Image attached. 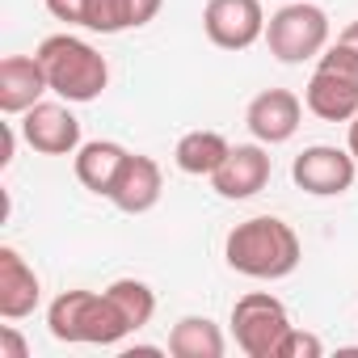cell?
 <instances>
[{"mask_svg":"<svg viewBox=\"0 0 358 358\" xmlns=\"http://www.w3.org/2000/svg\"><path fill=\"white\" fill-rule=\"evenodd\" d=\"M38 64L47 72V85L51 93H59L64 101H97L110 85V64L97 47H89L85 38L76 34H51L38 43Z\"/></svg>","mask_w":358,"mask_h":358,"instance_id":"obj_3","label":"cell"},{"mask_svg":"<svg viewBox=\"0 0 358 358\" xmlns=\"http://www.w3.org/2000/svg\"><path fill=\"white\" fill-rule=\"evenodd\" d=\"M303 122V101L291 93V89H266L249 101L245 110V127L253 131L257 143L274 148V143H287Z\"/></svg>","mask_w":358,"mask_h":358,"instance_id":"obj_10","label":"cell"},{"mask_svg":"<svg viewBox=\"0 0 358 358\" xmlns=\"http://www.w3.org/2000/svg\"><path fill=\"white\" fill-rule=\"evenodd\" d=\"M43 93H51V85H47V72H43L38 55H5L0 59V110L9 118L38 106Z\"/></svg>","mask_w":358,"mask_h":358,"instance_id":"obj_12","label":"cell"},{"mask_svg":"<svg viewBox=\"0 0 358 358\" xmlns=\"http://www.w3.org/2000/svg\"><path fill=\"white\" fill-rule=\"evenodd\" d=\"M224 257L236 274L257 278V282H278L287 274H295L303 245L295 236V228L278 215H253L245 224H236L224 241Z\"/></svg>","mask_w":358,"mask_h":358,"instance_id":"obj_1","label":"cell"},{"mask_svg":"<svg viewBox=\"0 0 358 358\" xmlns=\"http://www.w3.org/2000/svg\"><path fill=\"white\" fill-rule=\"evenodd\" d=\"M203 30L220 51H249L257 38H266L262 0H207Z\"/></svg>","mask_w":358,"mask_h":358,"instance_id":"obj_7","label":"cell"},{"mask_svg":"<svg viewBox=\"0 0 358 358\" xmlns=\"http://www.w3.org/2000/svg\"><path fill=\"white\" fill-rule=\"evenodd\" d=\"M337 38H341V43H345L350 51H358V22H350V26H345V30H341Z\"/></svg>","mask_w":358,"mask_h":358,"instance_id":"obj_24","label":"cell"},{"mask_svg":"<svg viewBox=\"0 0 358 358\" xmlns=\"http://www.w3.org/2000/svg\"><path fill=\"white\" fill-rule=\"evenodd\" d=\"M282 5H287V0H282Z\"/></svg>","mask_w":358,"mask_h":358,"instance_id":"obj_25","label":"cell"},{"mask_svg":"<svg viewBox=\"0 0 358 358\" xmlns=\"http://www.w3.org/2000/svg\"><path fill=\"white\" fill-rule=\"evenodd\" d=\"M22 139L38 156H76L80 148V118L59 101H38L22 114Z\"/></svg>","mask_w":358,"mask_h":358,"instance_id":"obj_8","label":"cell"},{"mask_svg":"<svg viewBox=\"0 0 358 358\" xmlns=\"http://www.w3.org/2000/svg\"><path fill=\"white\" fill-rule=\"evenodd\" d=\"M43 299V282L34 274V266L13 249L5 245L0 249V316L5 320H26Z\"/></svg>","mask_w":358,"mask_h":358,"instance_id":"obj_13","label":"cell"},{"mask_svg":"<svg viewBox=\"0 0 358 358\" xmlns=\"http://www.w3.org/2000/svg\"><path fill=\"white\" fill-rule=\"evenodd\" d=\"M291 177L303 194H316V199H337L354 186L358 177V160L350 156V148H333V143H312L295 156L291 164Z\"/></svg>","mask_w":358,"mask_h":358,"instance_id":"obj_6","label":"cell"},{"mask_svg":"<svg viewBox=\"0 0 358 358\" xmlns=\"http://www.w3.org/2000/svg\"><path fill=\"white\" fill-rule=\"evenodd\" d=\"M228 337L211 316H182L169 329V354L173 358H224Z\"/></svg>","mask_w":358,"mask_h":358,"instance_id":"obj_17","label":"cell"},{"mask_svg":"<svg viewBox=\"0 0 358 358\" xmlns=\"http://www.w3.org/2000/svg\"><path fill=\"white\" fill-rule=\"evenodd\" d=\"M47 329L55 341H68V345H118L127 333H135L131 320L110 299V291H85V287L51 299Z\"/></svg>","mask_w":358,"mask_h":358,"instance_id":"obj_2","label":"cell"},{"mask_svg":"<svg viewBox=\"0 0 358 358\" xmlns=\"http://www.w3.org/2000/svg\"><path fill=\"white\" fill-rule=\"evenodd\" d=\"M324 354V341L316 333H303V329H287V337L278 341V354L274 358H320Z\"/></svg>","mask_w":358,"mask_h":358,"instance_id":"obj_20","label":"cell"},{"mask_svg":"<svg viewBox=\"0 0 358 358\" xmlns=\"http://www.w3.org/2000/svg\"><path fill=\"white\" fill-rule=\"evenodd\" d=\"M127 156H131V152H127L122 143H114V139H89V143H80V148H76V160H72L76 182H80L85 190L110 199V190H114V182H118Z\"/></svg>","mask_w":358,"mask_h":358,"instance_id":"obj_15","label":"cell"},{"mask_svg":"<svg viewBox=\"0 0 358 358\" xmlns=\"http://www.w3.org/2000/svg\"><path fill=\"white\" fill-rule=\"evenodd\" d=\"M106 291H110V299L118 303V312L131 320L135 333L156 316V291H152L148 282H139V278H118V282H110Z\"/></svg>","mask_w":358,"mask_h":358,"instance_id":"obj_19","label":"cell"},{"mask_svg":"<svg viewBox=\"0 0 358 358\" xmlns=\"http://www.w3.org/2000/svg\"><path fill=\"white\" fill-rule=\"evenodd\" d=\"M228 152H232V143L220 131H186L182 139H177V148H173V160L190 177H211L228 160Z\"/></svg>","mask_w":358,"mask_h":358,"instance_id":"obj_18","label":"cell"},{"mask_svg":"<svg viewBox=\"0 0 358 358\" xmlns=\"http://www.w3.org/2000/svg\"><path fill=\"white\" fill-rule=\"evenodd\" d=\"M160 194H164V173H160V164L152 156L131 152L127 164H122V173H118V182H114V190H110V203L122 215H148L160 203Z\"/></svg>","mask_w":358,"mask_h":358,"instance_id":"obj_11","label":"cell"},{"mask_svg":"<svg viewBox=\"0 0 358 358\" xmlns=\"http://www.w3.org/2000/svg\"><path fill=\"white\" fill-rule=\"evenodd\" d=\"M287 329H291L287 303L270 291H249L232 303V337L236 350L249 358H274Z\"/></svg>","mask_w":358,"mask_h":358,"instance_id":"obj_5","label":"cell"},{"mask_svg":"<svg viewBox=\"0 0 358 358\" xmlns=\"http://www.w3.org/2000/svg\"><path fill=\"white\" fill-rule=\"evenodd\" d=\"M164 0H89V17L85 30L93 34H122V30H139L160 13Z\"/></svg>","mask_w":358,"mask_h":358,"instance_id":"obj_16","label":"cell"},{"mask_svg":"<svg viewBox=\"0 0 358 358\" xmlns=\"http://www.w3.org/2000/svg\"><path fill=\"white\" fill-rule=\"evenodd\" d=\"M345 148H350V156L358 160V114L350 118V131H345Z\"/></svg>","mask_w":358,"mask_h":358,"instance_id":"obj_23","label":"cell"},{"mask_svg":"<svg viewBox=\"0 0 358 358\" xmlns=\"http://www.w3.org/2000/svg\"><path fill=\"white\" fill-rule=\"evenodd\" d=\"M270 169H274V164H270L266 143H236V148L228 152V160L211 173V190H215L220 199H228V203L253 199V194L266 190Z\"/></svg>","mask_w":358,"mask_h":358,"instance_id":"obj_9","label":"cell"},{"mask_svg":"<svg viewBox=\"0 0 358 358\" xmlns=\"http://www.w3.org/2000/svg\"><path fill=\"white\" fill-rule=\"evenodd\" d=\"M47 13H51L55 22H68V26H85L89 0H47Z\"/></svg>","mask_w":358,"mask_h":358,"instance_id":"obj_21","label":"cell"},{"mask_svg":"<svg viewBox=\"0 0 358 358\" xmlns=\"http://www.w3.org/2000/svg\"><path fill=\"white\" fill-rule=\"evenodd\" d=\"M303 106L324 122H350L358 114V80L329 72V68H316L308 89H303Z\"/></svg>","mask_w":358,"mask_h":358,"instance_id":"obj_14","label":"cell"},{"mask_svg":"<svg viewBox=\"0 0 358 358\" xmlns=\"http://www.w3.org/2000/svg\"><path fill=\"white\" fill-rule=\"evenodd\" d=\"M0 358H30V345L13 324H0Z\"/></svg>","mask_w":358,"mask_h":358,"instance_id":"obj_22","label":"cell"},{"mask_svg":"<svg viewBox=\"0 0 358 358\" xmlns=\"http://www.w3.org/2000/svg\"><path fill=\"white\" fill-rule=\"evenodd\" d=\"M266 47L278 64L316 59L329 47V13L320 5H308V0H287L266 22Z\"/></svg>","mask_w":358,"mask_h":358,"instance_id":"obj_4","label":"cell"}]
</instances>
